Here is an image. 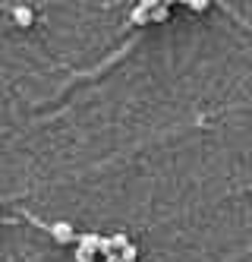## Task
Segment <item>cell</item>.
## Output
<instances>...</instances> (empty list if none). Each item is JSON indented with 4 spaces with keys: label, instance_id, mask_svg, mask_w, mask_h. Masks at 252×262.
I'll return each mask as SVG.
<instances>
[{
    "label": "cell",
    "instance_id": "30bf717a",
    "mask_svg": "<svg viewBox=\"0 0 252 262\" xmlns=\"http://www.w3.org/2000/svg\"><path fill=\"white\" fill-rule=\"evenodd\" d=\"M211 7V0H192V4H189V10H196V13H205Z\"/></svg>",
    "mask_w": 252,
    "mask_h": 262
},
{
    "label": "cell",
    "instance_id": "ba28073f",
    "mask_svg": "<svg viewBox=\"0 0 252 262\" xmlns=\"http://www.w3.org/2000/svg\"><path fill=\"white\" fill-rule=\"evenodd\" d=\"M126 243H129V240H126V234H120V231H117V234H110V247H113V250H123Z\"/></svg>",
    "mask_w": 252,
    "mask_h": 262
},
{
    "label": "cell",
    "instance_id": "6da1fadb",
    "mask_svg": "<svg viewBox=\"0 0 252 262\" xmlns=\"http://www.w3.org/2000/svg\"><path fill=\"white\" fill-rule=\"evenodd\" d=\"M10 16H13V23H16L19 29H29V26L35 23V13H32V7H26V4L10 7Z\"/></svg>",
    "mask_w": 252,
    "mask_h": 262
},
{
    "label": "cell",
    "instance_id": "8fae6325",
    "mask_svg": "<svg viewBox=\"0 0 252 262\" xmlns=\"http://www.w3.org/2000/svg\"><path fill=\"white\" fill-rule=\"evenodd\" d=\"M104 262H123V259H120V250H110V253L104 256Z\"/></svg>",
    "mask_w": 252,
    "mask_h": 262
},
{
    "label": "cell",
    "instance_id": "5bb4252c",
    "mask_svg": "<svg viewBox=\"0 0 252 262\" xmlns=\"http://www.w3.org/2000/svg\"><path fill=\"white\" fill-rule=\"evenodd\" d=\"M177 4H186V7H189V4H192V0H177Z\"/></svg>",
    "mask_w": 252,
    "mask_h": 262
},
{
    "label": "cell",
    "instance_id": "7a4b0ae2",
    "mask_svg": "<svg viewBox=\"0 0 252 262\" xmlns=\"http://www.w3.org/2000/svg\"><path fill=\"white\" fill-rule=\"evenodd\" d=\"M48 231H51V237H54L57 243H73V240H76V231H73V224H66V221H54Z\"/></svg>",
    "mask_w": 252,
    "mask_h": 262
},
{
    "label": "cell",
    "instance_id": "52a82bcc",
    "mask_svg": "<svg viewBox=\"0 0 252 262\" xmlns=\"http://www.w3.org/2000/svg\"><path fill=\"white\" fill-rule=\"evenodd\" d=\"M135 256H139V250H135L132 243H126V247L120 250V259H123V262H135Z\"/></svg>",
    "mask_w": 252,
    "mask_h": 262
},
{
    "label": "cell",
    "instance_id": "8992f818",
    "mask_svg": "<svg viewBox=\"0 0 252 262\" xmlns=\"http://www.w3.org/2000/svg\"><path fill=\"white\" fill-rule=\"evenodd\" d=\"M76 262H95V250H88V247H76Z\"/></svg>",
    "mask_w": 252,
    "mask_h": 262
},
{
    "label": "cell",
    "instance_id": "3957f363",
    "mask_svg": "<svg viewBox=\"0 0 252 262\" xmlns=\"http://www.w3.org/2000/svg\"><path fill=\"white\" fill-rule=\"evenodd\" d=\"M98 237H101V234L85 231V234H76V243H79V247H88V250H95V253H98Z\"/></svg>",
    "mask_w": 252,
    "mask_h": 262
},
{
    "label": "cell",
    "instance_id": "4fadbf2b",
    "mask_svg": "<svg viewBox=\"0 0 252 262\" xmlns=\"http://www.w3.org/2000/svg\"><path fill=\"white\" fill-rule=\"evenodd\" d=\"M161 4H164V7H170V4H177V0H161Z\"/></svg>",
    "mask_w": 252,
    "mask_h": 262
},
{
    "label": "cell",
    "instance_id": "9c48e42d",
    "mask_svg": "<svg viewBox=\"0 0 252 262\" xmlns=\"http://www.w3.org/2000/svg\"><path fill=\"white\" fill-rule=\"evenodd\" d=\"M110 250H113V247H110V237H98V253H101V256H107Z\"/></svg>",
    "mask_w": 252,
    "mask_h": 262
},
{
    "label": "cell",
    "instance_id": "277c9868",
    "mask_svg": "<svg viewBox=\"0 0 252 262\" xmlns=\"http://www.w3.org/2000/svg\"><path fill=\"white\" fill-rule=\"evenodd\" d=\"M167 16H170V7L158 4V7H151V10H148V23H167Z\"/></svg>",
    "mask_w": 252,
    "mask_h": 262
},
{
    "label": "cell",
    "instance_id": "7c38bea8",
    "mask_svg": "<svg viewBox=\"0 0 252 262\" xmlns=\"http://www.w3.org/2000/svg\"><path fill=\"white\" fill-rule=\"evenodd\" d=\"M161 0H139V7H145V10H151V7H158Z\"/></svg>",
    "mask_w": 252,
    "mask_h": 262
},
{
    "label": "cell",
    "instance_id": "5b68a950",
    "mask_svg": "<svg viewBox=\"0 0 252 262\" xmlns=\"http://www.w3.org/2000/svg\"><path fill=\"white\" fill-rule=\"evenodd\" d=\"M129 19H132V26H145V23H148V10H145V7H135V10L129 13Z\"/></svg>",
    "mask_w": 252,
    "mask_h": 262
}]
</instances>
